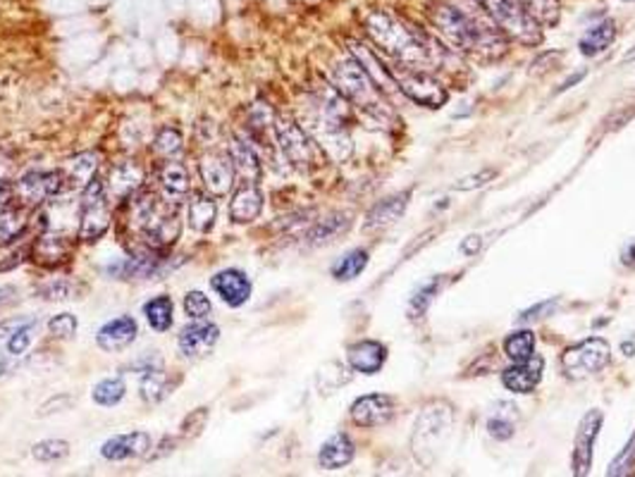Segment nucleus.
<instances>
[{"label":"nucleus","mask_w":635,"mask_h":477,"mask_svg":"<svg viewBox=\"0 0 635 477\" xmlns=\"http://www.w3.org/2000/svg\"><path fill=\"white\" fill-rule=\"evenodd\" d=\"M454 429V409L445 402L428 403L420 411L411 432V454L416 464L423 468H433L437 458L447 446Z\"/></svg>","instance_id":"20e7f679"},{"label":"nucleus","mask_w":635,"mask_h":477,"mask_svg":"<svg viewBox=\"0 0 635 477\" xmlns=\"http://www.w3.org/2000/svg\"><path fill=\"white\" fill-rule=\"evenodd\" d=\"M216 215H217V203L213 199V194H206V191H196L189 199L187 206V220L189 227L198 232V234H206L213 229L216 225Z\"/></svg>","instance_id":"c85d7f7f"},{"label":"nucleus","mask_w":635,"mask_h":477,"mask_svg":"<svg viewBox=\"0 0 635 477\" xmlns=\"http://www.w3.org/2000/svg\"><path fill=\"white\" fill-rule=\"evenodd\" d=\"M602 422H604V413H602L600 409L587 411V413L580 418L578 429H576V439H573V475L583 477L593 468V449L597 437H600Z\"/></svg>","instance_id":"f8f14e48"},{"label":"nucleus","mask_w":635,"mask_h":477,"mask_svg":"<svg viewBox=\"0 0 635 477\" xmlns=\"http://www.w3.org/2000/svg\"><path fill=\"white\" fill-rule=\"evenodd\" d=\"M184 313H187V318L191 320H206L210 315V311H213V304H210V298L203 294V291H187V296H184Z\"/></svg>","instance_id":"49530a36"},{"label":"nucleus","mask_w":635,"mask_h":477,"mask_svg":"<svg viewBox=\"0 0 635 477\" xmlns=\"http://www.w3.org/2000/svg\"><path fill=\"white\" fill-rule=\"evenodd\" d=\"M357 456V446L349 439V435L344 432H337L328 439V442L321 446V454H318V464L325 471H340L344 465H349Z\"/></svg>","instance_id":"a878e982"},{"label":"nucleus","mask_w":635,"mask_h":477,"mask_svg":"<svg viewBox=\"0 0 635 477\" xmlns=\"http://www.w3.org/2000/svg\"><path fill=\"white\" fill-rule=\"evenodd\" d=\"M554 305H557V301L554 298H550V301H542V304L533 305V308H528V311H524L521 315H518V320H535V318H542L544 313L554 311Z\"/></svg>","instance_id":"5fc2aeb1"},{"label":"nucleus","mask_w":635,"mask_h":477,"mask_svg":"<svg viewBox=\"0 0 635 477\" xmlns=\"http://www.w3.org/2000/svg\"><path fill=\"white\" fill-rule=\"evenodd\" d=\"M7 294H13V289H10V287H0V301H3Z\"/></svg>","instance_id":"680f3d73"},{"label":"nucleus","mask_w":635,"mask_h":477,"mask_svg":"<svg viewBox=\"0 0 635 477\" xmlns=\"http://www.w3.org/2000/svg\"><path fill=\"white\" fill-rule=\"evenodd\" d=\"M155 367H163V358L158 356V351H146L141 353L139 358H134L129 366H127V370H132V373H148V370H155Z\"/></svg>","instance_id":"864d4df0"},{"label":"nucleus","mask_w":635,"mask_h":477,"mask_svg":"<svg viewBox=\"0 0 635 477\" xmlns=\"http://www.w3.org/2000/svg\"><path fill=\"white\" fill-rule=\"evenodd\" d=\"M127 394V382L122 375H112V377H105V380L96 382L93 384V392H91V399L98 403V406H118Z\"/></svg>","instance_id":"4c0bfd02"},{"label":"nucleus","mask_w":635,"mask_h":477,"mask_svg":"<svg viewBox=\"0 0 635 477\" xmlns=\"http://www.w3.org/2000/svg\"><path fill=\"white\" fill-rule=\"evenodd\" d=\"M210 287L230 308H239L251 298V279L237 268L220 270L217 275L210 277Z\"/></svg>","instance_id":"6ab92c4d"},{"label":"nucleus","mask_w":635,"mask_h":477,"mask_svg":"<svg viewBox=\"0 0 635 477\" xmlns=\"http://www.w3.org/2000/svg\"><path fill=\"white\" fill-rule=\"evenodd\" d=\"M175 439H172V437H163V442H161V446H158V449H161V451H151V454H148V461H158V458H161V456H168V454H172V449H175Z\"/></svg>","instance_id":"6e6d98bb"},{"label":"nucleus","mask_w":635,"mask_h":477,"mask_svg":"<svg viewBox=\"0 0 635 477\" xmlns=\"http://www.w3.org/2000/svg\"><path fill=\"white\" fill-rule=\"evenodd\" d=\"M63 172H46V170H34L14 181L13 196L17 203L24 208H36L41 203L56 199L63 191Z\"/></svg>","instance_id":"9b49d317"},{"label":"nucleus","mask_w":635,"mask_h":477,"mask_svg":"<svg viewBox=\"0 0 635 477\" xmlns=\"http://www.w3.org/2000/svg\"><path fill=\"white\" fill-rule=\"evenodd\" d=\"M495 177H497L495 167H488V170H482V172H475V174H471V177H463V180L456 181L452 189L454 191H473V189L485 187V184L495 180Z\"/></svg>","instance_id":"603ef678"},{"label":"nucleus","mask_w":635,"mask_h":477,"mask_svg":"<svg viewBox=\"0 0 635 477\" xmlns=\"http://www.w3.org/2000/svg\"><path fill=\"white\" fill-rule=\"evenodd\" d=\"M24 253H27V246H24V243L17 246V242H13V243H5V246H0V272L17 268V265L22 263Z\"/></svg>","instance_id":"3c124183"},{"label":"nucleus","mask_w":635,"mask_h":477,"mask_svg":"<svg viewBox=\"0 0 635 477\" xmlns=\"http://www.w3.org/2000/svg\"><path fill=\"white\" fill-rule=\"evenodd\" d=\"M635 471V432L631 435V439L626 442V446H623L619 454H616V458L609 464L607 468V475H631V473Z\"/></svg>","instance_id":"a18cd8bd"},{"label":"nucleus","mask_w":635,"mask_h":477,"mask_svg":"<svg viewBox=\"0 0 635 477\" xmlns=\"http://www.w3.org/2000/svg\"><path fill=\"white\" fill-rule=\"evenodd\" d=\"M14 360L17 358H13L10 353H7V356H0V377H5L7 373H13Z\"/></svg>","instance_id":"bf43d9fd"},{"label":"nucleus","mask_w":635,"mask_h":477,"mask_svg":"<svg viewBox=\"0 0 635 477\" xmlns=\"http://www.w3.org/2000/svg\"><path fill=\"white\" fill-rule=\"evenodd\" d=\"M612 360V346L602 337H590L580 344L566 349L561 356V370L569 380H587L602 373Z\"/></svg>","instance_id":"6e6552de"},{"label":"nucleus","mask_w":635,"mask_h":477,"mask_svg":"<svg viewBox=\"0 0 635 477\" xmlns=\"http://www.w3.org/2000/svg\"><path fill=\"white\" fill-rule=\"evenodd\" d=\"M110 199L105 191V181L93 177L79 201V239L89 243L98 242L110 229Z\"/></svg>","instance_id":"423d86ee"},{"label":"nucleus","mask_w":635,"mask_h":477,"mask_svg":"<svg viewBox=\"0 0 635 477\" xmlns=\"http://www.w3.org/2000/svg\"><path fill=\"white\" fill-rule=\"evenodd\" d=\"M351 420L358 428H380L394 418V399L387 394H368L358 396L351 403Z\"/></svg>","instance_id":"dca6fc26"},{"label":"nucleus","mask_w":635,"mask_h":477,"mask_svg":"<svg viewBox=\"0 0 635 477\" xmlns=\"http://www.w3.org/2000/svg\"><path fill=\"white\" fill-rule=\"evenodd\" d=\"M220 340V327L208 320H196L191 325L181 327L177 334V346L187 358H203L216 349Z\"/></svg>","instance_id":"2eb2a0df"},{"label":"nucleus","mask_w":635,"mask_h":477,"mask_svg":"<svg viewBox=\"0 0 635 477\" xmlns=\"http://www.w3.org/2000/svg\"><path fill=\"white\" fill-rule=\"evenodd\" d=\"M198 170H201V180L206 191L213 196H227L234 187V163H232L230 153H208L203 155L201 163H198Z\"/></svg>","instance_id":"ddd939ff"},{"label":"nucleus","mask_w":635,"mask_h":477,"mask_svg":"<svg viewBox=\"0 0 635 477\" xmlns=\"http://www.w3.org/2000/svg\"><path fill=\"white\" fill-rule=\"evenodd\" d=\"M485 13L492 17L497 27L504 29V34L514 36L521 43H540V24L531 17L521 0H482Z\"/></svg>","instance_id":"0eeeda50"},{"label":"nucleus","mask_w":635,"mask_h":477,"mask_svg":"<svg viewBox=\"0 0 635 477\" xmlns=\"http://www.w3.org/2000/svg\"><path fill=\"white\" fill-rule=\"evenodd\" d=\"M518 428V413L514 403H497L495 409H489L488 418H485V429L488 435L497 442H507L511 437L516 435Z\"/></svg>","instance_id":"c756f323"},{"label":"nucleus","mask_w":635,"mask_h":477,"mask_svg":"<svg viewBox=\"0 0 635 477\" xmlns=\"http://www.w3.org/2000/svg\"><path fill=\"white\" fill-rule=\"evenodd\" d=\"M158 181H161L163 194L168 201H177L180 203L184 196L189 194L191 189V177H189V170L177 160H168L163 163V167L158 170Z\"/></svg>","instance_id":"cd10ccee"},{"label":"nucleus","mask_w":635,"mask_h":477,"mask_svg":"<svg viewBox=\"0 0 635 477\" xmlns=\"http://www.w3.org/2000/svg\"><path fill=\"white\" fill-rule=\"evenodd\" d=\"M481 243H482L481 236L471 234L463 239V243H461V251H463L466 256H475V253H478V249H481Z\"/></svg>","instance_id":"4d7b16f0"},{"label":"nucleus","mask_w":635,"mask_h":477,"mask_svg":"<svg viewBox=\"0 0 635 477\" xmlns=\"http://www.w3.org/2000/svg\"><path fill=\"white\" fill-rule=\"evenodd\" d=\"M384 360H387V349H384V344L373 340L357 341V344H351L349 351H347V363H349L351 370H357V373L363 375L380 373Z\"/></svg>","instance_id":"5701e85b"},{"label":"nucleus","mask_w":635,"mask_h":477,"mask_svg":"<svg viewBox=\"0 0 635 477\" xmlns=\"http://www.w3.org/2000/svg\"><path fill=\"white\" fill-rule=\"evenodd\" d=\"M39 330V320L27 318L22 322L17 330H14L10 337L5 340V351L13 356V358H20L27 353V349L31 346V340H34V332Z\"/></svg>","instance_id":"ea45409f"},{"label":"nucleus","mask_w":635,"mask_h":477,"mask_svg":"<svg viewBox=\"0 0 635 477\" xmlns=\"http://www.w3.org/2000/svg\"><path fill=\"white\" fill-rule=\"evenodd\" d=\"M72 294H77V284H72L70 279H56L39 289V296L46 301H65V298H72Z\"/></svg>","instance_id":"09e8293b"},{"label":"nucleus","mask_w":635,"mask_h":477,"mask_svg":"<svg viewBox=\"0 0 635 477\" xmlns=\"http://www.w3.org/2000/svg\"><path fill=\"white\" fill-rule=\"evenodd\" d=\"M181 148H184V138H181V134L177 132L175 127H163L161 132L155 134L154 151L163 155V158H175V155L181 153Z\"/></svg>","instance_id":"37998d69"},{"label":"nucleus","mask_w":635,"mask_h":477,"mask_svg":"<svg viewBox=\"0 0 635 477\" xmlns=\"http://www.w3.org/2000/svg\"><path fill=\"white\" fill-rule=\"evenodd\" d=\"M614 39H616L614 20H602L597 22V24H593V27L587 29L586 34L580 36L578 50L586 57H595L600 56V53H604V50L614 43Z\"/></svg>","instance_id":"2f4dec72"},{"label":"nucleus","mask_w":635,"mask_h":477,"mask_svg":"<svg viewBox=\"0 0 635 477\" xmlns=\"http://www.w3.org/2000/svg\"><path fill=\"white\" fill-rule=\"evenodd\" d=\"M504 351L511 360H525L535 353V334L531 330H516L504 341Z\"/></svg>","instance_id":"a19ab883"},{"label":"nucleus","mask_w":635,"mask_h":477,"mask_svg":"<svg viewBox=\"0 0 635 477\" xmlns=\"http://www.w3.org/2000/svg\"><path fill=\"white\" fill-rule=\"evenodd\" d=\"M263 210V194L256 181H242L239 189L232 196L230 203V217L232 222L237 225H246V222H253Z\"/></svg>","instance_id":"b1692460"},{"label":"nucleus","mask_w":635,"mask_h":477,"mask_svg":"<svg viewBox=\"0 0 635 477\" xmlns=\"http://www.w3.org/2000/svg\"><path fill=\"white\" fill-rule=\"evenodd\" d=\"M351 227V217L347 213H332L328 215L325 220H318L313 227L308 229V243L311 246H321V243H328L332 239H337L340 234H344L347 229Z\"/></svg>","instance_id":"72a5a7b5"},{"label":"nucleus","mask_w":635,"mask_h":477,"mask_svg":"<svg viewBox=\"0 0 635 477\" xmlns=\"http://www.w3.org/2000/svg\"><path fill=\"white\" fill-rule=\"evenodd\" d=\"M210 418V411L208 409H196L191 411V413L181 420V432L180 435L184 437V439H194V437H198L203 432V428H206V422H208Z\"/></svg>","instance_id":"8fccbe9b"},{"label":"nucleus","mask_w":635,"mask_h":477,"mask_svg":"<svg viewBox=\"0 0 635 477\" xmlns=\"http://www.w3.org/2000/svg\"><path fill=\"white\" fill-rule=\"evenodd\" d=\"M623 263L635 265V242L631 243V246H626V251H623Z\"/></svg>","instance_id":"052dcab7"},{"label":"nucleus","mask_w":635,"mask_h":477,"mask_svg":"<svg viewBox=\"0 0 635 477\" xmlns=\"http://www.w3.org/2000/svg\"><path fill=\"white\" fill-rule=\"evenodd\" d=\"M31 456L41 464H57V461H65L70 456V444L65 439H43V442L34 444Z\"/></svg>","instance_id":"79ce46f5"},{"label":"nucleus","mask_w":635,"mask_h":477,"mask_svg":"<svg viewBox=\"0 0 635 477\" xmlns=\"http://www.w3.org/2000/svg\"><path fill=\"white\" fill-rule=\"evenodd\" d=\"M230 158L234 163V170H237L246 181H256L259 184L260 177H263V165H260L259 155L253 151V146L244 138H232L230 144Z\"/></svg>","instance_id":"7c9ffc66"},{"label":"nucleus","mask_w":635,"mask_h":477,"mask_svg":"<svg viewBox=\"0 0 635 477\" xmlns=\"http://www.w3.org/2000/svg\"><path fill=\"white\" fill-rule=\"evenodd\" d=\"M409 191H401V194H394L390 199H383L377 201L375 206L370 208V213L366 215V225L363 229L366 232H375V229H384L394 225V222L404 215L406 206H409Z\"/></svg>","instance_id":"393cba45"},{"label":"nucleus","mask_w":635,"mask_h":477,"mask_svg":"<svg viewBox=\"0 0 635 477\" xmlns=\"http://www.w3.org/2000/svg\"><path fill=\"white\" fill-rule=\"evenodd\" d=\"M29 225V208L10 206L0 213V246L22 239Z\"/></svg>","instance_id":"f704fd0d"},{"label":"nucleus","mask_w":635,"mask_h":477,"mask_svg":"<svg viewBox=\"0 0 635 477\" xmlns=\"http://www.w3.org/2000/svg\"><path fill=\"white\" fill-rule=\"evenodd\" d=\"M275 134H278L279 151L289 165L296 167L299 172H308L311 167L318 165L315 141L308 137L299 122H294L292 118H278L275 119Z\"/></svg>","instance_id":"1a4fd4ad"},{"label":"nucleus","mask_w":635,"mask_h":477,"mask_svg":"<svg viewBox=\"0 0 635 477\" xmlns=\"http://www.w3.org/2000/svg\"><path fill=\"white\" fill-rule=\"evenodd\" d=\"M544 358L533 353L531 358L514 360V366L507 367L502 373L504 387L514 394H533L538 384L542 382Z\"/></svg>","instance_id":"a211bd4d"},{"label":"nucleus","mask_w":635,"mask_h":477,"mask_svg":"<svg viewBox=\"0 0 635 477\" xmlns=\"http://www.w3.org/2000/svg\"><path fill=\"white\" fill-rule=\"evenodd\" d=\"M430 20L452 49L478 53V56L504 53V39L492 20L482 22L478 14H471L454 3H437L430 13Z\"/></svg>","instance_id":"f03ea898"},{"label":"nucleus","mask_w":635,"mask_h":477,"mask_svg":"<svg viewBox=\"0 0 635 477\" xmlns=\"http://www.w3.org/2000/svg\"><path fill=\"white\" fill-rule=\"evenodd\" d=\"M390 72L401 93L416 101V103L428 105V108H442L447 103V91L442 89L433 76L426 75V69L399 65V67H392Z\"/></svg>","instance_id":"9d476101"},{"label":"nucleus","mask_w":635,"mask_h":477,"mask_svg":"<svg viewBox=\"0 0 635 477\" xmlns=\"http://www.w3.org/2000/svg\"><path fill=\"white\" fill-rule=\"evenodd\" d=\"M442 287H445V277L435 275L430 282H426L423 287H419V289L413 291V296L409 298V305H406L409 318L411 320L423 318V315L428 313V308H430V304L435 301V296L442 291Z\"/></svg>","instance_id":"e433bc0d"},{"label":"nucleus","mask_w":635,"mask_h":477,"mask_svg":"<svg viewBox=\"0 0 635 477\" xmlns=\"http://www.w3.org/2000/svg\"><path fill=\"white\" fill-rule=\"evenodd\" d=\"M531 17L540 27H554L559 22V3L557 0H521Z\"/></svg>","instance_id":"c03bdc74"},{"label":"nucleus","mask_w":635,"mask_h":477,"mask_svg":"<svg viewBox=\"0 0 635 477\" xmlns=\"http://www.w3.org/2000/svg\"><path fill=\"white\" fill-rule=\"evenodd\" d=\"M168 270L170 263H165L163 256H132L105 268V272L115 279H151L165 275Z\"/></svg>","instance_id":"aec40b11"},{"label":"nucleus","mask_w":635,"mask_h":477,"mask_svg":"<svg viewBox=\"0 0 635 477\" xmlns=\"http://www.w3.org/2000/svg\"><path fill=\"white\" fill-rule=\"evenodd\" d=\"M366 31L370 34V39L384 50L390 53L399 65L406 67L426 69V65L433 60V43L428 39V34H423L420 29L411 27L409 22L399 20L394 14L383 13H370L366 20Z\"/></svg>","instance_id":"7ed1b4c3"},{"label":"nucleus","mask_w":635,"mask_h":477,"mask_svg":"<svg viewBox=\"0 0 635 477\" xmlns=\"http://www.w3.org/2000/svg\"><path fill=\"white\" fill-rule=\"evenodd\" d=\"M49 332L56 340H72L77 334V318L72 313H60L49 320Z\"/></svg>","instance_id":"de8ad7c7"},{"label":"nucleus","mask_w":635,"mask_h":477,"mask_svg":"<svg viewBox=\"0 0 635 477\" xmlns=\"http://www.w3.org/2000/svg\"><path fill=\"white\" fill-rule=\"evenodd\" d=\"M368 265V251L363 249H354L349 253H344L335 265H332V277L337 282H349V279H357Z\"/></svg>","instance_id":"58836bf2"},{"label":"nucleus","mask_w":635,"mask_h":477,"mask_svg":"<svg viewBox=\"0 0 635 477\" xmlns=\"http://www.w3.org/2000/svg\"><path fill=\"white\" fill-rule=\"evenodd\" d=\"M98 153L86 151V153H77L75 158L65 160L63 165V180L67 181L70 189H82L84 191L89 187V181L96 177L98 172Z\"/></svg>","instance_id":"bb28decb"},{"label":"nucleus","mask_w":635,"mask_h":477,"mask_svg":"<svg viewBox=\"0 0 635 477\" xmlns=\"http://www.w3.org/2000/svg\"><path fill=\"white\" fill-rule=\"evenodd\" d=\"M172 311H175V304L165 294L144 304V315H146L148 327L154 332H168L170 327H172Z\"/></svg>","instance_id":"c9c22d12"},{"label":"nucleus","mask_w":635,"mask_h":477,"mask_svg":"<svg viewBox=\"0 0 635 477\" xmlns=\"http://www.w3.org/2000/svg\"><path fill=\"white\" fill-rule=\"evenodd\" d=\"M10 172H13V163H10L5 155H0V189L7 187V181H10Z\"/></svg>","instance_id":"13d9d810"},{"label":"nucleus","mask_w":635,"mask_h":477,"mask_svg":"<svg viewBox=\"0 0 635 477\" xmlns=\"http://www.w3.org/2000/svg\"><path fill=\"white\" fill-rule=\"evenodd\" d=\"M127 225L132 229L134 239H139L137 256H163L181 234L180 203L161 201L154 191L139 189L129 199Z\"/></svg>","instance_id":"f257e3e1"},{"label":"nucleus","mask_w":635,"mask_h":477,"mask_svg":"<svg viewBox=\"0 0 635 477\" xmlns=\"http://www.w3.org/2000/svg\"><path fill=\"white\" fill-rule=\"evenodd\" d=\"M177 382L170 380V375L163 370V367H155V370H148V373L141 375L139 382V396L146 403L155 406V403L165 402L172 389H175Z\"/></svg>","instance_id":"473e14b6"},{"label":"nucleus","mask_w":635,"mask_h":477,"mask_svg":"<svg viewBox=\"0 0 635 477\" xmlns=\"http://www.w3.org/2000/svg\"><path fill=\"white\" fill-rule=\"evenodd\" d=\"M154 449V439L148 432L134 429V432H125V435L110 437L108 442L101 446V456L105 461H129V458L148 456V451Z\"/></svg>","instance_id":"f3484780"},{"label":"nucleus","mask_w":635,"mask_h":477,"mask_svg":"<svg viewBox=\"0 0 635 477\" xmlns=\"http://www.w3.org/2000/svg\"><path fill=\"white\" fill-rule=\"evenodd\" d=\"M332 82H335V89L344 96V101H349L373 118H390V108L383 98V91L377 89V84L370 79L368 72L354 56L335 65Z\"/></svg>","instance_id":"39448f33"},{"label":"nucleus","mask_w":635,"mask_h":477,"mask_svg":"<svg viewBox=\"0 0 635 477\" xmlns=\"http://www.w3.org/2000/svg\"><path fill=\"white\" fill-rule=\"evenodd\" d=\"M72 251H75V243H72L70 236L50 229V232H43V234L36 239L31 256H34L36 263L56 268V265H63L65 261L72 256Z\"/></svg>","instance_id":"4be33fe9"},{"label":"nucleus","mask_w":635,"mask_h":477,"mask_svg":"<svg viewBox=\"0 0 635 477\" xmlns=\"http://www.w3.org/2000/svg\"><path fill=\"white\" fill-rule=\"evenodd\" d=\"M137 334H139V325L132 315H119L115 320H108L96 334L98 346L108 353H118L125 351L129 346L137 341Z\"/></svg>","instance_id":"412c9836"},{"label":"nucleus","mask_w":635,"mask_h":477,"mask_svg":"<svg viewBox=\"0 0 635 477\" xmlns=\"http://www.w3.org/2000/svg\"><path fill=\"white\" fill-rule=\"evenodd\" d=\"M144 181H146V170L141 163L137 160H125V163H118L112 167L110 174H108V181H105V191H108V199L115 203H125L129 201L139 189H144Z\"/></svg>","instance_id":"4468645a"}]
</instances>
